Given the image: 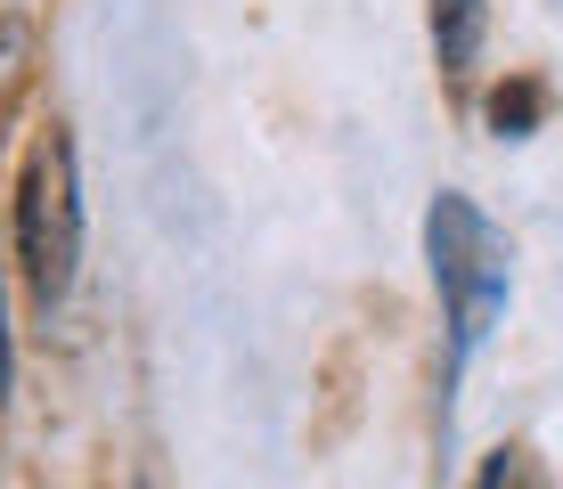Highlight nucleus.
I'll return each instance as SVG.
<instances>
[{"instance_id": "obj_1", "label": "nucleus", "mask_w": 563, "mask_h": 489, "mask_svg": "<svg viewBox=\"0 0 563 489\" xmlns=\"http://www.w3.org/2000/svg\"><path fill=\"white\" fill-rule=\"evenodd\" d=\"M424 262H433V286H441V391L465 384L474 351L490 343V326L507 319L515 302V245L498 237V221L474 204V196L441 188L433 212H424Z\"/></svg>"}, {"instance_id": "obj_2", "label": "nucleus", "mask_w": 563, "mask_h": 489, "mask_svg": "<svg viewBox=\"0 0 563 489\" xmlns=\"http://www.w3.org/2000/svg\"><path fill=\"white\" fill-rule=\"evenodd\" d=\"M16 262H25L33 302H66L74 269H82V171H74V140L42 131L16 171Z\"/></svg>"}, {"instance_id": "obj_3", "label": "nucleus", "mask_w": 563, "mask_h": 489, "mask_svg": "<svg viewBox=\"0 0 563 489\" xmlns=\"http://www.w3.org/2000/svg\"><path fill=\"white\" fill-rule=\"evenodd\" d=\"M482 33H490V0H433V49H441V74H474Z\"/></svg>"}, {"instance_id": "obj_4", "label": "nucleus", "mask_w": 563, "mask_h": 489, "mask_svg": "<svg viewBox=\"0 0 563 489\" xmlns=\"http://www.w3.org/2000/svg\"><path fill=\"white\" fill-rule=\"evenodd\" d=\"M539 114H548V90H539V82H507V90L490 98L498 140H531V131H539Z\"/></svg>"}, {"instance_id": "obj_5", "label": "nucleus", "mask_w": 563, "mask_h": 489, "mask_svg": "<svg viewBox=\"0 0 563 489\" xmlns=\"http://www.w3.org/2000/svg\"><path fill=\"white\" fill-rule=\"evenodd\" d=\"M515 457H522V448H507V457H498V465H490V481H482V489H548V481H539V474H522V465H515Z\"/></svg>"}, {"instance_id": "obj_6", "label": "nucleus", "mask_w": 563, "mask_h": 489, "mask_svg": "<svg viewBox=\"0 0 563 489\" xmlns=\"http://www.w3.org/2000/svg\"><path fill=\"white\" fill-rule=\"evenodd\" d=\"M0 400H9V326H0Z\"/></svg>"}, {"instance_id": "obj_7", "label": "nucleus", "mask_w": 563, "mask_h": 489, "mask_svg": "<svg viewBox=\"0 0 563 489\" xmlns=\"http://www.w3.org/2000/svg\"><path fill=\"white\" fill-rule=\"evenodd\" d=\"M140 489H147V481H140Z\"/></svg>"}]
</instances>
